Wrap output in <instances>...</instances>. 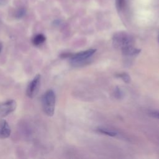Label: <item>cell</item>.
<instances>
[{
  "mask_svg": "<svg viewBox=\"0 0 159 159\" xmlns=\"http://www.w3.org/2000/svg\"><path fill=\"white\" fill-rule=\"evenodd\" d=\"M114 94L116 96V97L117 98H120L122 97V93L120 90V89L119 88V87H116V89H115V92H114Z\"/></svg>",
  "mask_w": 159,
  "mask_h": 159,
  "instance_id": "cell-12",
  "label": "cell"
},
{
  "mask_svg": "<svg viewBox=\"0 0 159 159\" xmlns=\"http://www.w3.org/2000/svg\"><path fill=\"white\" fill-rule=\"evenodd\" d=\"M97 130L101 133V134H103L104 135H108V136H111V137H115L117 135V133L112 130L108 129H106V128H98L97 129Z\"/></svg>",
  "mask_w": 159,
  "mask_h": 159,
  "instance_id": "cell-9",
  "label": "cell"
},
{
  "mask_svg": "<svg viewBox=\"0 0 159 159\" xmlns=\"http://www.w3.org/2000/svg\"><path fill=\"white\" fill-rule=\"evenodd\" d=\"M112 44L116 48L122 50L129 46L134 45V39L127 33L119 32L114 35Z\"/></svg>",
  "mask_w": 159,
  "mask_h": 159,
  "instance_id": "cell-2",
  "label": "cell"
},
{
  "mask_svg": "<svg viewBox=\"0 0 159 159\" xmlns=\"http://www.w3.org/2000/svg\"><path fill=\"white\" fill-rule=\"evenodd\" d=\"M56 97L54 91L52 89L47 91L42 98V106L44 113L48 116H52L55 112Z\"/></svg>",
  "mask_w": 159,
  "mask_h": 159,
  "instance_id": "cell-1",
  "label": "cell"
},
{
  "mask_svg": "<svg viewBox=\"0 0 159 159\" xmlns=\"http://www.w3.org/2000/svg\"><path fill=\"white\" fill-rule=\"evenodd\" d=\"M40 75H37L29 84L27 88L26 94L30 98H33L37 95L40 87Z\"/></svg>",
  "mask_w": 159,
  "mask_h": 159,
  "instance_id": "cell-4",
  "label": "cell"
},
{
  "mask_svg": "<svg viewBox=\"0 0 159 159\" xmlns=\"http://www.w3.org/2000/svg\"><path fill=\"white\" fill-rule=\"evenodd\" d=\"M1 50H2V45L0 43V52H1Z\"/></svg>",
  "mask_w": 159,
  "mask_h": 159,
  "instance_id": "cell-15",
  "label": "cell"
},
{
  "mask_svg": "<svg viewBox=\"0 0 159 159\" xmlns=\"http://www.w3.org/2000/svg\"><path fill=\"white\" fill-rule=\"evenodd\" d=\"M17 106L14 100H8L0 104V117H4L16 110Z\"/></svg>",
  "mask_w": 159,
  "mask_h": 159,
  "instance_id": "cell-5",
  "label": "cell"
},
{
  "mask_svg": "<svg viewBox=\"0 0 159 159\" xmlns=\"http://www.w3.org/2000/svg\"><path fill=\"white\" fill-rule=\"evenodd\" d=\"M158 40H159V37H158Z\"/></svg>",
  "mask_w": 159,
  "mask_h": 159,
  "instance_id": "cell-16",
  "label": "cell"
},
{
  "mask_svg": "<svg viewBox=\"0 0 159 159\" xmlns=\"http://www.w3.org/2000/svg\"><path fill=\"white\" fill-rule=\"evenodd\" d=\"M6 0H0V5H3L6 3Z\"/></svg>",
  "mask_w": 159,
  "mask_h": 159,
  "instance_id": "cell-14",
  "label": "cell"
},
{
  "mask_svg": "<svg viewBox=\"0 0 159 159\" xmlns=\"http://www.w3.org/2000/svg\"><path fill=\"white\" fill-rule=\"evenodd\" d=\"M96 52V49L90 48L76 53H71L70 58L72 65L78 66L86 63L87 60Z\"/></svg>",
  "mask_w": 159,
  "mask_h": 159,
  "instance_id": "cell-3",
  "label": "cell"
},
{
  "mask_svg": "<svg viewBox=\"0 0 159 159\" xmlns=\"http://www.w3.org/2000/svg\"><path fill=\"white\" fill-rule=\"evenodd\" d=\"M45 39H46V37L43 34H39L36 35L34 37L32 40V43L35 46H39L45 41Z\"/></svg>",
  "mask_w": 159,
  "mask_h": 159,
  "instance_id": "cell-8",
  "label": "cell"
},
{
  "mask_svg": "<svg viewBox=\"0 0 159 159\" xmlns=\"http://www.w3.org/2000/svg\"><path fill=\"white\" fill-rule=\"evenodd\" d=\"M25 14V11L24 9H20L17 11L16 16L17 18H21L22 17H23L24 16Z\"/></svg>",
  "mask_w": 159,
  "mask_h": 159,
  "instance_id": "cell-11",
  "label": "cell"
},
{
  "mask_svg": "<svg viewBox=\"0 0 159 159\" xmlns=\"http://www.w3.org/2000/svg\"><path fill=\"white\" fill-rule=\"evenodd\" d=\"M121 51L122 54L125 56L133 57V56L137 55L141 52V50L134 47V45H131L122 49Z\"/></svg>",
  "mask_w": 159,
  "mask_h": 159,
  "instance_id": "cell-7",
  "label": "cell"
},
{
  "mask_svg": "<svg viewBox=\"0 0 159 159\" xmlns=\"http://www.w3.org/2000/svg\"><path fill=\"white\" fill-rule=\"evenodd\" d=\"M11 128L6 120H0V139H6L10 136Z\"/></svg>",
  "mask_w": 159,
  "mask_h": 159,
  "instance_id": "cell-6",
  "label": "cell"
},
{
  "mask_svg": "<svg viewBox=\"0 0 159 159\" xmlns=\"http://www.w3.org/2000/svg\"><path fill=\"white\" fill-rule=\"evenodd\" d=\"M150 115L155 118L158 119H159V111H151L150 112Z\"/></svg>",
  "mask_w": 159,
  "mask_h": 159,
  "instance_id": "cell-13",
  "label": "cell"
},
{
  "mask_svg": "<svg viewBox=\"0 0 159 159\" xmlns=\"http://www.w3.org/2000/svg\"><path fill=\"white\" fill-rule=\"evenodd\" d=\"M116 77L118 78H120L122 79L125 83H129L130 82V77L129 76V75L127 73H117L116 75Z\"/></svg>",
  "mask_w": 159,
  "mask_h": 159,
  "instance_id": "cell-10",
  "label": "cell"
}]
</instances>
